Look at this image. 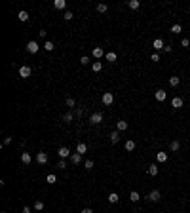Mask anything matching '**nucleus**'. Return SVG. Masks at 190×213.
I'll list each match as a JSON object with an SVG mask.
<instances>
[{"instance_id":"obj_41","label":"nucleus","mask_w":190,"mask_h":213,"mask_svg":"<svg viewBox=\"0 0 190 213\" xmlns=\"http://www.w3.org/2000/svg\"><path fill=\"white\" fill-rule=\"evenodd\" d=\"M10 143H11V137H4V141H2V145H4V147H8Z\"/></svg>"},{"instance_id":"obj_22","label":"nucleus","mask_w":190,"mask_h":213,"mask_svg":"<svg viewBox=\"0 0 190 213\" xmlns=\"http://www.w3.org/2000/svg\"><path fill=\"white\" fill-rule=\"evenodd\" d=\"M129 200H131V202H139V200H141V194L137 190H133L131 194H129Z\"/></svg>"},{"instance_id":"obj_10","label":"nucleus","mask_w":190,"mask_h":213,"mask_svg":"<svg viewBox=\"0 0 190 213\" xmlns=\"http://www.w3.org/2000/svg\"><path fill=\"white\" fill-rule=\"evenodd\" d=\"M183 105H184V101L181 97H173V101H171V107L173 108H183Z\"/></svg>"},{"instance_id":"obj_34","label":"nucleus","mask_w":190,"mask_h":213,"mask_svg":"<svg viewBox=\"0 0 190 213\" xmlns=\"http://www.w3.org/2000/svg\"><path fill=\"white\" fill-rule=\"evenodd\" d=\"M150 61H152V63H158V61H160V53H152V55H150Z\"/></svg>"},{"instance_id":"obj_35","label":"nucleus","mask_w":190,"mask_h":213,"mask_svg":"<svg viewBox=\"0 0 190 213\" xmlns=\"http://www.w3.org/2000/svg\"><path fill=\"white\" fill-rule=\"evenodd\" d=\"M67 107H70V108H72V107H76V101H74L72 97H68V99H67Z\"/></svg>"},{"instance_id":"obj_46","label":"nucleus","mask_w":190,"mask_h":213,"mask_svg":"<svg viewBox=\"0 0 190 213\" xmlns=\"http://www.w3.org/2000/svg\"><path fill=\"white\" fill-rule=\"evenodd\" d=\"M2 213H4V211H2Z\"/></svg>"},{"instance_id":"obj_36","label":"nucleus","mask_w":190,"mask_h":213,"mask_svg":"<svg viewBox=\"0 0 190 213\" xmlns=\"http://www.w3.org/2000/svg\"><path fill=\"white\" fill-rule=\"evenodd\" d=\"M84 166H86V170L90 171L91 167H93V160H86V164H84Z\"/></svg>"},{"instance_id":"obj_11","label":"nucleus","mask_w":190,"mask_h":213,"mask_svg":"<svg viewBox=\"0 0 190 213\" xmlns=\"http://www.w3.org/2000/svg\"><path fill=\"white\" fill-rule=\"evenodd\" d=\"M167 158H169L167 152H158V154H156V160H158L160 164H165V162H167Z\"/></svg>"},{"instance_id":"obj_14","label":"nucleus","mask_w":190,"mask_h":213,"mask_svg":"<svg viewBox=\"0 0 190 213\" xmlns=\"http://www.w3.org/2000/svg\"><path fill=\"white\" fill-rule=\"evenodd\" d=\"M76 152H78V154H86V152H88V145H86V143H78Z\"/></svg>"},{"instance_id":"obj_18","label":"nucleus","mask_w":190,"mask_h":213,"mask_svg":"<svg viewBox=\"0 0 190 213\" xmlns=\"http://www.w3.org/2000/svg\"><path fill=\"white\" fill-rule=\"evenodd\" d=\"M21 162H23V164H27V166H29V164L32 162V158H31L29 152H23V154H21Z\"/></svg>"},{"instance_id":"obj_29","label":"nucleus","mask_w":190,"mask_h":213,"mask_svg":"<svg viewBox=\"0 0 190 213\" xmlns=\"http://www.w3.org/2000/svg\"><path fill=\"white\" fill-rule=\"evenodd\" d=\"M93 57H97V59L103 57V48H95L93 50Z\"/></svg>"},{"instance_id":"obj_13","label":"nucleus","mask_w":190,"mask_h":213,"mask_svg":"<svg viewBox=\"0 0 190 213\" xmlns=\"http://www.w3.org/2000/svg\"><path fill=\"white\" fill-rule=\"evenodd\" d=\"M53 8H55V10H65V8H67V2H65V0H55Z\"/></svg>"},{"instance_id":"obj_24","label":"nucleus","mask_w":190,"mask_h":213,"mask_svg":"<svg viewBox=\"0 0 190 213\" xmlns=\"http://www.w3.org/2000/svg\"><path fill=\"white\" fill-rule=\"evenodd\" d=\"M116 126H118V131H126L127 130V122H126V120H120Z\"/></svg>"},{"instance_id":"obj_31","label":"nucleus","mask_w":190,"mask_h":213,"mask_svg":"<svg viewBox=\"0 0 190 213\" xmlns=\"http://www.w3.org/2000/svg\"><path fill=\"white\" fill-rule=\"evenodd\" d=\"M91 69H93L95 72H99L101 69H103V63H101V61H95V63H93V65H91Z\"/></svg>"},{"instance_id":"obj_40","label":"nucleus","mask_w":190,"mask_h":213,"mask_svg":"<svg viewBox=\"0 0 190 213\" xmlns=\"http://www.w3.org/2000/svg\"><path fill=\"white\" fill-rule=\"evenodd\" d=\"M65 19H67V21H70L72 17H74V15H72V11H65V15H63Z\"/></svg>"},{"instance_id":"obj_7","label":"nucleus","mask_w":190,"mask_h":213,"mask_svg":"<svg viewBox=\"0 0 190 213\" xmlns=\"http://www.w3.org/2000/svg\"><path fill=\"white\" fill-rule=\"evenodd\" d=\"M147 198L150 200V202H158V200L162 198V192L160 190H150V194H148Z\"/></svg>"},{"instance_id":"obj_9","label":"nucleus","mask_w":190,"mask_h":213,"mask_svg":"<svg viewBox=\"0 0 190 213\" xmlns=\"http://www.w3.org/2000/svg\"><path fill=\"white\" fill-rule=\"evenodd\" d=\"M154 97H156V101H165V97H167V93H165L164 90H156V93H154Z\"/></svg>"},{"instance_id":"obj_23","label":"nucleus","mask_w":190,"mask_h":213,"mask_svg":"<svg viewBox=\"0 0 190 213\" xmlns=\"http://www.w3.org/2000/svg\"><path fill=\"white\" fill-rule=\"evenodd\" d=\"M118 194H116V192H110V194H108V202L110 204H118Z\"/></svg>"},{"instance_id":"obj_27","label":"nucleus","mask_w":190,"mask_h":213,"mask_svg":"<svg viewBox=\"0 0 190 213\" xmlns=\"http://www.w3.org/2000/svg\"><path fill=\"white\" fill-rule=\"evenodd\" d=\"M53 48H55V44L51 42V40H48V42H44V50H46V51H51Z\"/></svg>"},{"instance_id":"obj_17","label":"nucleus","mask_w":190,"mask_h":213,"mask_svg":"<svg viewBox=\"0 0 190 213\" xmlns=\"http://www.w3.org/2000/svg\"><path fill=\"white\" fill-rule=\"evenodd\" d=\"M108 137H110V143H112V145H116V143L120 141V133H118V131H112Z\"/></svg>"},{"instance_id":"obj_28","label":"nucleus","mask_w":190,"mask_h":213,"mask_svg":"<svg viewBox=\"0 0 190 213\" xmlns=\"http://www.w3.org/2000/svg\"><path fill=\"white\" fill-rule=\"evenodd\" d=\"M46 181H48V183H50V185H55V183H57V175L50 173V175H48V177H46Z\"/></svg>"},{"instance_id":"obj_12","label":"nucleus","mask_w":190,"mask_h":213,"mask_svg":"<svg viewBox=\"0 0 190 213\" xmlns=\"http://www.w3.org/2000/svg\"><path fill=\"white\" fill-rule=\"evenodd\" d=\"M148 175H150V177H156V175H158V166H156V164H150V166H148Z\"/></svg>"},{"instance_id":"obj_3","label":"nucleus","mask_w":190,"mask_h":213,"mask_svg":"<svg viewBox=\"0 0 190 213\" xmlns=\"http://www.w3.org/2000/svg\"><path fill=\"white\" fill-rule=\"evenodd\" d=\"M38 50H40L38 42H34V40L27 42V51H29V53H38Z\"/></svg>"},{"instance_id":"obj_5","label":"nucleus","mask_w":190,"mask_h":213,"mask_svg":"<svg viewBox=\"0 0 190 213\" xmlns=\"http://www.w3.org/2000/svg\"><path fill=\"white\" fill-rule=\"evenodd\" d=\"M36 162H38L40 166L48 164V154H46V152H36Z\"/></svg>"},{"instance_id":"obj_32","label":"nucleus","mask_w":190,"mask_h":213,"mask_svg":"<svg viewBox=\"0 0 190 213\" xmlns=\"http://www.w3.org/2000/svg\"><path fill=\"white\" fill-rule=\"evenodd\" d=\"M181 31H183V27H181L179 23H177V25H173V27H171V33H173V34H179Z\"/></svg>"},{"instance_id":"obj_45","label":"nucleus","mask_w":190,"mask_h":213,"mask_svg":"<svg viewBox=\"0 0 190 213\" xmlns=\"http://www.w3.org/2000/svg\"><path fill=\"white\" fill-rule=\"evenodd\" d=\"M160 213H164V211H160Z\"/></svg>"},{"instance_id":"obj_33","label":"nucleus","mask_w":190,"mask_h":213,"mask_svg":"<svg viewBox=\"0 0 190 213\" xmlns=\"http://www.w3.org/2000/svg\"><path fill=\"white\" fill-rule=\"evenodd\" d=\"M169 148H171V150H179V148H181V143H179V141H171Z\"/></svg>"},{"instance_id":"obj_1","label":"nucleus","mask_w":190,"mask_h":213,"mask_svg":"<svg viewBox=\"0 0 190 213\" xmlns=\"http://www.w3.org/2000/svg\"><path fill=\"white\" fill-rule=\"evenodd\" d=\"M90 124H93V126H97V124L103 122V112H93V114L90 116V120H88Z\"/></svg>"},{"instance_id":"obj_2","label":"nucleus","mask_w":190,"mask_h":213,"mask_svg":"<svg viewBox=\"0 0 190 213\" xmlns=\"http://www.w3.org/2000/svg\"><path fill=\"white\" fill-rule=\"evenodd\" d=\"M57 154H59V158H61V160H65V158H70L72 152H70V148H68V147H59L57 148Z\"/></svg>"},{"instance_id":"obj_8","label":"nucleus","mask_w":190,"mask_h":213,"mask_svg":"<svg viewBox=\"0 0 190 213\" xmlns=\"http://www.w3.org/2000/svg\"><path fill=\"white\" fill-rule=\"evenodd\" d=\"M152 48H154V50H164V48H165V44H164V40H162V38H156L154 40V42H152Z\"/></svg>"},{"instance_id":"obj_4","label":"nucleus","mask_w":190,"mask_h":213,"mask_svg":"<svg viewBox=\"0 0 190 213\" xmlns=\"http://www.w3.org/2000/svg\"><path fill=\"white\" fill-rule=\"evenodd\" d=\"M32 74V69L31 67H27V65H23L21 69H19V76H21V78H29V76Z\"/></svg>"},{"instance_id":"obj_38","label":"nucleus","mask_w":190,"mask_h":213,"mask_svg":"<svg viewBox=\"0 0 190 213\" xmlns=\"http://www.w3.org/2000/svg\"><path fill=\"white\" fill-rule=\"evenodd\" d=\"M57 167H59V170H65V167H67V162H65V160H59V162H57Z\"/></svg>"},{"instance_id":"obj_44","label":"nucleus","mask_w":190,"mask_h":213,"mask_svg":"<svg viewBox=\"0 0 190 213\" xmlns=\"http://www.w3.org/2000/svg\"><path fill=\"white\" fill-rule=\"evenodd\" d=\"M82 213H93V211H91L90 207H86V209H82Z\"/></svg>"},{"instance_id":"obj_39","label":"nucleus","mask_w":190,"mask_h":213,"mask_svg":"<svg viewBox=\"0 0 190 213\" xmlns=\"http://www.w3.org/2000/svg\"><path fill=\"white\" fill-rule=\"evenodd\" d=\"M181 46H183V48H188L190 46V40L188 38H183V40H181Z\"/></svg>"},{"instance_id":"obj_43","label":"nucleus","mask_w":190,"mask_h":213,"mask_svg":"<svg viewBox=\"0 0 190 213\" xmlns=\"http://www.w3.org/2000/svg\"><path fill=\"white\" fill-rule=\"evenodd\" d=\"M21 211H23V213H31V207H29V206H25V207H23Z\"/></svg>"},{"instance_id":"obj_6","label":"nucleus","mask_w":190,"mask_h":213,"mask_svg":"<svg viewBox=\"0 0 190 213\" xmlns=\"http://www.w3.org/2000/svg\"><path fill=\"white\" fill-rule=\"evenodd\" d=\"M112 103H114V95H112L110 91L103 93V105H112Z\"/></svg>"},{"instance_id":"obj_16","label":"nucleus","mask_w":190,"mask_h":213,"mask_svg":"<svg viewBox=\"0 0 190 213\" xmlns=\"http://www.w3.org/2000/svg\"><path fill=\"white\" fill-rule=\"evenodd\" d=\"M105 59H107V61H108V63H114V61H116V59H118V55H116V53H114V51H108V53H107V55H105Z\"/></svg>"},{"instance_id":"obj_15","label":"nucleus","mask_w":190,"mask_h":213,"mask_svg":"<svg viewBox=\"0 0 190 213\" xmlns=\"http://www.w3.org/2000/svg\"><path fill=\"white\" fill-rule=\"evenodd\" d=\"M70 162L74 164V166H76V164H80V162H82V154H78V152L70 154Z\"/></svg>"},{"instance_id":"obj_21","label":"nucleus","mask_w":190,"mask_h":213,"mask_svg":"<svg viewBox=\"0 0 190 213\" xmlns=\"http://www.w3.org/2000/svg\"><path fill=\"white\" fill-rule=\"evenodd\" d=\"M17 17H19V21H29V14H27L25 10H21V11H19V14H17Z\"/></svg>"},{"instance_id":"obj_20","label":"nucleus","mask_w":190,"mask_h":213,"mask_svg":"<svg viewBox=\"0 0 190 213\" xmlns=\"http://www.w3.org/2000/svg\"><path fill=\"white\" fill-rule=\"evenodd\" d=\"M179 84H181V78H179V76H171V78H169V86L177 88Z\"/></svg>"},{"instance_id":"obj_30","label":"nucleus","mask_w":190,"mask_h":213,"mask_svg":"<svg viewBox=\"0 0 190 213\" xmlns=\"http://www.w3.org/2000/svg\"><path fill=\"white\" fill-rule=\"evenodd\" d=\"M34 209L36 211H42L44 209V202H42V200H36V202H34Z\"/></svg>"},{"instance_id":"obj_42","label":"nucleus","mask_w":190,"mask_h":213,"mask_svg":"<svg viewBox=\"0 0 190 213\" xmlns=\"http://www.w3.org/2000/svg\"><path fill=\"white\" fill-rule=\"evenodd\" d=\"M80 63H82V65H88V57H86V55H84V57H80Z\"/></svg>"},{"instance_id":"obj_37","label":"nucleus","mask_w":190,"mask_h":213,"mask_svg":"<svg viewBox=\"0 0 190 213\" xmlns=\"http://www.w3.org/2000/svg\"><path fill=\"white\" fill-rule=\"evenodd\" d=\"M63 120L65 122H72V112H67V114L63 116Z\"/></svg>"},{"instance_id":"obj_19","label":"nucleus","mask_w":190,"mask_h":213,"mask_svg":"<svg viewBox=\"0 0 190 213\" xmlns=\"http://www.w3.org/2000/svg\"><path fill=\"white\" fill-rule=\"evenodd\" d=\"M127 6H129V10H139L141 2H139V0H129V2H127Z\"/></svg>"},{"instance_id":"obj_26","label":"nucleus","mask_w":190,"mask_h":213,"mask_svg":"<svg viewBox=\"0 0 190 213\" xmlns=\"http://www.w3.org/2000/svg\"><path fill=\"white\" fill-rule=\"evenodd\" d=\"M97 11H99V14H107L108 6H107V4H97Z\"/></svg>"},{"instance_id":"obj_25","label":"nucleus","mask_w":190,"mask_h":213,"mask_svg":"<svg viewBox=\"0 0 190 213\" xmlns=\"http://www.w3.org/2000/svg\"><path fill=\"white\" fill-rule=\"evenodd\" d=\"M135 147H137V145H135V141H133V139H129V141L126 143V150H129V152L135 150Z\"/></svg>"}]
</instances>
